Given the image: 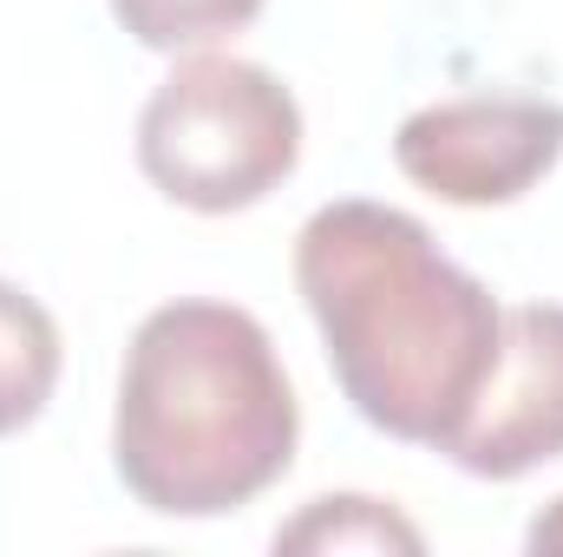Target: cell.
<instances>
[{
  "instance_id": "cell-1",
  "label": "cell",
  "mask_w": 563,
  "mask_h": 557,
  "mask_svg": "<svg viewBox=\"0 0 563 557\" xmlns=\"http://www.w3.org/2000/svg\"><path fill=\"white\" fill-rule=\"evenodd\" d=\"M295 288L347 407L413 446H445L498 361L505 308L420 217L367 197L321 204L295 237Z\"/></svg>"
},
{
  "instance_id": "cell-2",
  "label": "cell",
  "mask_w": 563,
  "mask_h": 557,
  "mask_svg": "<svg viewBox=\"0 0 563 557\" xmlns=\"http://www.w3.org/2000/svg\"><path fill=\"white\" fill-rule=\"evenodd\" d=\"M301 407L269 328L236 302L151 308L119 368L112 466L157 518H223L295 466Z\"/></svg>"
},
{
  "instance_id": "cell-3",
  "label": "cell",
  "mask_w": 563,
  "mask_h": 557,
  "mask_svg": "<svg viewBox=\"0 0 563 557\" xmlns=\"http://www.w3.org/2000/svg\"><path fill=\"white\" fill-rule=\"evenodd\" d=\"M301 164V106L269 66L190 53L139 112V171L184 210L230 217L282 190Z\"/></svg>"
},
{
  "instance_id": "cell-4",
  "label": "cell",
  "mask_w": 563,
  "mask_h": 557,
  "mask_svg": "<svg viewBox=\"0 0 563 557\" xmlns=\"http://www.w3.org/2000/svg\"><path fill=\"white\" fill-rule=\"evenodd\" d=\"M563 157V106L558 99H445L420 106L394 132V164L426 197L485 210L518 204Z\"/></svg>"
},
{
  "instance_id": "cell-5",
  "label": "cell",
  "mask_w": 563,
  "mask_h": 557,
  "mask_svg": "<svg viewBox=\"0 0 563 557\" xmlns=\"http://www.w3.org/2000/svg\"><path fill=\"white\" fill-rule=\"evenodd\" d=\"M439 452L472 479H525L563 459V302L505 308L498 361Z\"/></svg>"
},
{
  "instance_id": "cell-6",
  "label": "cell",
  "mask_w": 563,
  "mask_h": 557,
  "mask_svg": "<svg viewBox=\"0 0 563 557\" xmlns=\"http://www.w3.org/2000/svg\"><path fill=\"white\" fill-rule=\"evenodd\" d=\"M59 321L13 282H0V439L33 426L59 387Z\"/></svg>"
},
{
  "instance_id": "cell-7",
  "label": "cell",
  "mask_w": 563,
  "mask_h": 557,
  "mask_svg": "<svg viewBox=\"0 0 563 557\" xmlns=\"http://www.w3.org/2000/svg\"><path fill=\"white\" fill-rule=\"evenodd\" d=\"M276 551H426V538L394 505L334 492V499H314L295 525H282Z\"/></svg>"
},
{
  "instance_id": "cell-8",
  "label": "cell",
  "mask_w": 563,
  "mask_h": 557,
  "mask_svg": "<svg viewBox=\"0 0 563 557\" xmlns=\"http://www.w3.org/2000/svg\"><path fill=\"white\" fill-rule=\"evenodd\" d=\"M263 0H112V20L151 53H197L243 33Z\"/></svg>"
},
{
  "instance_id": "cell-9",
  "label": "cell",
  "mask_w": 563,
  "mask_h": 557,
  "mask_svg": "<svg viewBox=\"0 0 563 557\" xmlns=\"http://www.w3.org/2000/svg\"><path fill=\"white\" fill-rule=\"evenodd\" d=\"M525 545H531V557H563V499H551V505L531 518Z\"/></svg>"
}]
</instances>
